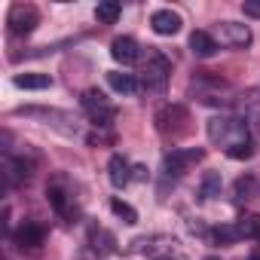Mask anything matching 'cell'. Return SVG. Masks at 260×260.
Instances as JSON below:
<instances>
[{
    "mask_svg": "<svg viewBox=\"0 0 260 260\" xmlns=\"http://www.w3.org/2000/svg\"><path fill=\"white\" fill-rule=\"evenodd\" d=\"M226 156H230V159H251V156H254V144H251V141H248V144H239V147L226 150Z\"/></svg>",
    "mask_w": 260,
    "mask_h": 260,
    "instance_id": "obj_21",
    "label": "cell"
},
{
    "mask_svg": "<svg viewBox=\"0 0 260 260\" xmlns=\"http://www.w3.org/2000/svg\"><path fill=\"white\" fill-rule=\"evenodd\" d=\"M205 260H220V257H205Z\"/></svg>",
    "mask_w": 260,
    "mask_h": 260,
    "instance_id": "obj_24",
    "label": "cell"
},
{
    "mask_svg": "<svg viewBox=\"0 0 260 260\" xmlns=\"http://www.w3.org/2000/svg\"><path fill=\"white\" fill-rule=\"evenodd\" d=\"M214 40H220L223 46H248L251 43V31L248 25H239V22H220L214 28Z\"/></svg>",
    "mask_w": 260,
    "mask_h": 260,
    "instance_id": "obj_6",
    "label": "cell"
},
{
    "mask_svg": "<svg viewBox=\"0 0 260 260\" xmlns=\"http://www.w3.org/2000/svg\"><path fill=\"white\" fill-rule=\"evenodd\" d=\"M119 13H122V7L116 4V0H104V4L95 7V19H98L101 25H113V22L119 19Z\"/></svg>",
    "mask_w": 260,
    "mask_h": 260,
    "instance_id": "obj_17",
    "label": "cell"
},
{
    "mask_svg": "<svg viewBox=\"0 0 260 260\" xmlns=\"http://www.w3.org/2000/svg\"><path fill=\"white\" fill-rule=\"evenodd\" d=\"M107 172H110V184H113V187H125L128 181L135 178V175H132L135 169L128 166V159H125V156H119V153H113V156H110Z\"/></svg>",
    "mask_w": 260,
    "mask_h": 260,
    "instance_id": "obj_11",
    "label": "cell"
},
{
    "mask_svg": "<svg viewBox=\"0 0 260 260\" xmlns=\"http://www.w3.org/2000/svg\"><path fill=\"white\" fill-rule=\"evenodd\" d=\"M13 83L19 89H49L52 86V77L49 74H16Z\"/></svg>",
    "mask_w": 260,
    "mask_h": 260,
    "instance_id": "obj_15",
    "label": "cell"
},
{
    "mask_svg": "<svg viewBox=\"0 0 260 260\" xmlns=\"http://www.w3.org/2000/svg\"><path fill=\"white\" fill-rule=\"evenodd\" d=\"M169 74H172V61L159 52V49H150L144 52V71H141V83L147 92H166L169 86Z\"/></svg>",
    "mask_w": 260,
    "mask_h": 260,
    "instance_id": "obj_2",
    "label": "cell"
},
{
    "mask_svg": "<svg viewBox=\"0 0 260 260\" xmlns=\"http://www.w3.org/2000/svg\"><path fill=\"white\" fill-rule=\"evenodd\" d=\"M217 190H220V175L208 172V175H205V181H202V199H211Z\"/></svg>",
    "mask_w": 260,
    "mask_h": 260,
    "instance_id": "obj_20",
    "label": "cell"
},
{
    "mask_svg": "<svg viewBox=\"0 0 260 260\" xmlns=\"http://www.w3.org/2000/svg\"><path fill=\"white\" fill-rule=\"evenodd\" d=\"M107 83H110V89L119 92V95H132V92H138V80H135V74L110 71V74H107Z\"/></svg>",
    "mask_w": 260,
    "mask_h": 260,
    "instance_id": "obj_14",
    "label": "cell"
},
{
    "mask_svg": "<svg viewBox=\"0 0 260 260\" xmlns=\"http://www.w3.org/2000/svg\"><path fill=\"white\" fill-rule=\"evenodd\" d=\"M156 128L162 135H181V132H187V122H190V113H187V107H181V104H166V107H159L156 110Z\"/></svg>",
    "mask_w": 260,
    "mask_h": 260,
    "instance_id": "obj_5",
    "label": "cell"
},
{
    "mask_svg": "<svg viewBox=\"0 0 260 260\" xmlns=\"http://www.w3.org/2000/svg\"><path fill=\"white\" fill-rule=\"evenodd\" d=\"M4 169H7V178H10V181H28V178H31V166L22 162V159L7 156V159H4Z\"/></svg>",
    "mask_w": 260,
    "mask_h": 260,
    "instance_id": "obj_18",
    "label": "cell"
},
{
    "mask_svg": "<svg viewBox=\"0 0 260 260\" xmlns=\"http://www.w3.org/2000/svg\"><path fill=\"white\" fill-rule=\"evenodd\" d=\"M208 138L214 144H220L223 150H233V147L251 141L248 138V125L242 119H236V116H217V119H211L208 122Z\"/></svg>",
    "mask_w": 260,
    "mask_h": 260,
    "instance_id": "obj_1",
    "label": "cell"
},
{
    "mask_svg": "<svg viewBox=\"0 0 260 260\" xmlns=\"http://www.w3.org/2000/svg\"><path fill=\"white\" fill-rule=\"evenodd\" d=\"M80 104H83V110L92 116L95 125H110V119L116 116V107L107 101V95H104L101 89H86V92L80 95Z\"/></svg>",
    "mask_w": 260,
    "mask_h": 260,
    "instance_id": "obj_4",
    "label": "cell"
},
{
    "mask_svg": "<svg viewBox=\"0 0 260 260\" xmlns=\"http://www.w3.org/2000/svg\"><path fill=\"white\" fill-rule=\"evenodd\" d=\"M150 28H153L156 34H162V37H172V34L181 31V16L172 13V10H156V13L150 16Z\"/></svg>",
    "mask_w": 260,
    "mask_h": 260,
    "instance_id": "obj_10",
    "label": "cell"
},
{
    "mask_svg": "<svg viewBox=\"0 0 260 260\" xmlns=\"http://www.w3.org/2000/svg\"><path fill=\"white\" fill-rule=\"evenodd\" d=\"M110 211L116 217H122V223H138V211L128 202H122V199H110Z\"/></svg>",
    "mask_w": 260,
    "mask_h": 260,
    "instance_id": "obj_19",
    "label": "cell"
},
{
    "mask_svg": "<svg viewBox=\"0 0 260 260\" xmlns=\"http://www.w3.org/2000/svg\"><path fill=\"white\" fill-rule=\"evenodd\" d=\"M37 25H40V13H37L34 4H13V7H10V13H7V28H10V34L28 37Z\"/></svg>",
    "mask_w": 260,
    "mask_h": 260,
    "instance_id": "obj_3",
    "label": "cell"
},
{
    "mask_svg": "<svg viewBox=\"0 0 260 260\" xmlns=\"http://www.w3.org/2000/svg\"><path fill=\"white\" fill-rule=\"evenodd\" d=\"M156 260H172V257H156Z\"/></svg>",
    "mask_w": 260,
    "mask_h": 260,
    "instance_id": "obj_25",
    "label": "cell"
},
{
    "mask_svg": "<svg viewBox=\"0 0 260 260\" xmlns=\"http://www.w3.org/2000/svg\"><path fill=\"white\" fill-rule=\"evenodd\" d=\"M46 196H49V205H52V208H55L61 217H68V220L74 217V205H71V196H68V193H64L58 184H49V187H46Z\"/></svg>",
    "mask_w": 260,
    "mask_h": 260,
    "instance_id": "obj_13",
    "label": "cell"
},
{
    "mask_svg": "<svg viewBox=\"0 0 260 260\" xmlns=\"http://www.w3.org/2000/svg\"><path fill=\"white\" fill-rule=\"evenodd\" d=\"M190 49H193V55H199V58H211V55L217 52V40H214L208 31H193V34H190Z\"/></svg>",
    "mask_w": 260,
    "mask_h": 260,
    "instance_id": "obj_12",
    "label": "cell"
},
{
    "mask_svg": "<svg viewBox=\"0 0 260 260\" xmlns=\"http://www.w3.org/2000/svg\"><path fill=\"white\" fill-rule=\"evenodd\" d=\"M43 242H46V230L40 226V223H22L19 230H16V245L22 248V251H40L43 248Z\"/></svg>",
    "mask_w": 260,
    "mask_h": 260,
    "instance_id": "obj_7",
    "label": "cell"
},
{
    "mask_svg": "<svg viewBox=\"0 0 260 260\" xmlns=\"http://www.w3.org/2000/svg\"><path fill=\"white\" fill-rule=\"evenodd\" d=\"M242 13L251 16V19H260V0H245V4H242Z\"/></svg>",
    "mask_w": 260,
    "mask_h": 260,
    "instance_id": "obj_23",
    "label": "cell"
},
{
    "mask_svg": "<svg viewBox=\"0 0 260 260\" xmlns=\"http://www.w3.org/2000/svg\"><path fill=\"white\" fill-rule=\"evenodd\" d=\"M214 239H217V242H236V239H239V230L230 226V223H226V226H217V230H214Z\"/></svg>",
    "mask_w": 260,
    "mask_h": 260,
    "instance_id": "obj_22",
    "label": "cell"
},
{
    "mask_svg": "<svg viewBox=\"0 0 260 260\" xmlns=\"http://www.w3.org/2000/svg\"><path fill=\"white\" fill-rule=\"evenodd\" d=\"M110 55L119 61V64H135L141 58V46L132 40V37H116L110 43Z\"/></svg>",
    "mask_w": 260,
    "mask_h": 260,
    "instance_id": "obj_9",
    "label": "cell"
},
{
    "mask_svg": "<svg viewBox=\"0 0 260 260\" xmlns=\"http://www.w3.org/2000/svg\"><path fill=\"white\" fill-rule=\"evenodd\" d=\"M205 153L202 150H169L166 153V169L172 172V175H184L193 162H199Z\"/></svg>",
    "mask_w": 260,
    "mask_h": 260,
    "instance_id": "obj_8",
    "label": "cell"
},
{
    "mask_svg": "<svg viewBox=\"0 0 260 260\" xmlns=\"http://www.w3.org/2000/svg\"><path fill=\"white\" fill-rule=\"evenodd\" d=\"M239 239H260V214H245L236 223Z\"/></svg>",
    "mask_w": 260,
    "mask_h": 260,
    "instance_id": "obj_16",
    "label": "cell"
}]
</instances>
